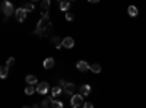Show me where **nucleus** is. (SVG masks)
<instances>
[{
	"label": "nucleus",
	"instance_id": "obj_26",
	"mask_svg": "<svg viewBox=\"0 0 146 108\" xmlns=\"http://www.w3.org/2000/svg\"><path fill=\"white\" fill-rule=\"evenodd\" d=\"M32 108H40V105H38V104H35V105H32Z\"/></svg>",
	"mask_w": 146,
	"mask_h": 108
},
{
	"label": "nucleus",
	"instance_id": "obj_15",
	"mask_svg": "<svg viewBox=\"0 0 146 108\" xmlns=\"http://www.w3.org/2000/svg\"><path fill=\"white\" fill-rule=\"evenodd\" d=\"M63 92V88L62 86H54V88H51V95H53V98H56V97H58L60 93Z\"/></svg>",
	"mask_w": 146,
	"mask_h": 108
},
{
	"label": "nucleus",
	"instance_id": "obj_19",
	"mask_svg": "<svg viewBox=\"0 0 146 108\" xmlns=\"http://www.w3.org/2000/svg\"><path fill=\"white\" fill-rule=\"evenodd\" d=\"M101 70H102L101 64H98V63H94V64H91V72H94V73H100Z\"/></svg>",
	"mask_w": 146,
	"mask_h": 108
},
{
	"label": "nucleus",
	"instance_id": "obj_14",
	"mask_svg": "<svg viewBox=\"0 0 146 108\" xmlns=\"http://www.w3.org/2000/svg\"><path fill=\"white\" fill-rule=\"evenodd\" d=\"M62 41L63 40L60 38V37H57V35H56V37H51V42L56 45V48H62V47H63L62 45Z\"/></svg>",
	"mask_w": 146,
	"mask_h": 108
},
{
	"label": "nucleus",
	"instance_id": "obj_24",
	"mask_svg": "<svg viewBox=\"0 0 146 108\" xmlns=\"http://www.w3.org/2000/svg\"><path fill=\"white\" fill-rule=\"evenodd\" d=\"M83 108H94V104L91 101H86V102L83 104Z\"/></svg>",
	"mask_w": 146,
	"mask_h": 108
},
{
	"label": "nucleus",
	"instance_id": "obj_8",
	"mask_svg": "<svg viewBox=\"0 0 146 108\" xmlns=\"http://www.w3.org/2000/svg\"><path fill=\"white\" fill-rule=\"evenodd\" d=\"M62 45L64 47V48H73V47H75V40H73L72 37H66V38H63Z\"/></svg>",
	"mask_w": 146,
	"mask_h": 108
},
{
	"label": "nucleus",
	"instance_id": "obj_17",
	"mask_svg": "<svg viewBox=\"0 0 146 108\" xmlns=\"http://www.w3.org/2000/svg\"><path fill=\"white\" fill-rule=\"evenodd\" d=\"M50 2H51V0H42V3H41L42 13H48V9H50Z\"/></svg>",
	"mask_w": 146,
	"mask_h": 108
},
{
	"label": "nucleus",
	"instance_id": "obj_25",
	"mask_svg": "<svg viewBox=\"0 0 146 108\" xmlns=\"http://www.w3.org/2000/svg\"><path fill=\"white\" fill-rule=\"evenodd\" d=\"M88 2H89V3H98L100 0H88Z\"/></svg>",
	"mask_w": 146,
	"mask_h": 108
},
{
	"label": "nucleus",
	"instance_id": "obj_31",
	"mask_svg": "<svg viewBox=\"0 0 146 108\" xmlns=\"http://www.w3.org/2000/svg\"><path fill=\"white\" fill-rule=\"evenodd\" d=\"M31 2H36V0H31Z\"/></svg>",
	"mask_w": 146,
	"mask_h": 108
},
{
	"label": "nucleus",
	"instance_id": "obj_13",
	"mask_svg": "<svg viewBox=\"0 0 146 108\" xmlns=\"http://www.w3.org/2000/svg\"><path fill=\"white\" fill-rule=\"evenodd\" d=\"M70 9V2L69 0H63V2H60V10L62 12H69Z\"/></svg>",
	"mask_w": 146,
	"mask_h": 108
},
{
	"label": "nucleus",
	"instance_id": "obj_18",
	"mask_svg": "<svg viewBox=\"0 0 146 108\" xmlns=\"http://www.w3.org/2000/svg\"><path fill=\"white\" fill-rule=\"evenodd\" d=\"M51 108H64L63 102L62 101H57V99H51Z\"/></svg>",
	"mask_w": 146,
	"mask_h": 108
},
{
	"label": "nucleus",
	"instance_id": "obj_12",
	"mask_svg": "<svg viewBox=\"0 0 146 108\" xmlns=\"http://www.w3.org/2000/svg\"><path fill=\"white\" fill-rule=\"evenodd\" d=\"M25 80H27V83H28V85H38V79H36V76H34V75H28L27 78H25Z\"/></svg>",
	"mask_w": 146,
	"mask_h": 108
},
{
	"label": "nucleus",
	"instance_id": "obj_9",
	"mask_svg": "<svg viewBox=\"0 0 146 108\" xmlns=\"http://www.w3.org/2000/svg\"><path fill=\"white\" fill-rule=\"evenodd\" d=\"M75 91H76V86H75V83H72V82L66 83L64 88H63V92H66L69 95H75Z\"/></svg>",
	"mask_w": 146,
	"mask_h": 108
},
{
	"label": "nucleus",
	"instance_id": "obj_2",
	"mask_svg": "<svg viewBox=\"0 0 146 108\" xmlns=\"http://www.w3.org/2000/svg\"><path fill=\"white\" fill-rule=\"evenodd\" d=\"M2 12H3V15L6 18H10L12 15H15L16 9H15L13 3H10V2H7V0H5V2L2 3Z\"/></svg>",
	"mask_w": 146,
	"mask_h": 108
},
{
	"label": "nucleus",
	"instance_id": "obj_29",
	"mask_svg": "<svg viewBox=\"0 0 146 108\" xmlns=\"http://www.w3.org/2000/svg\"><path fill=\"white\" fill-rule=\"evenodd\" d=\"M57 2H63V0H57Z\"/></svg>",
	"mask_w": 146,
	"mask_h": 108
},
{
	"label": "nucleus",
	"instance_id": "obj_7",
	"mask_svg": "<svg viewBox=\"0 0 146 108\" xmlns=\"http://www.w3.org/2000/svg\"><path fill=\"white\" fill-rule=\"evenodd\" d=\"M54 64H56V62H54L53 57H47V58H44V62H42V66H44V69H47V70L53 69Z\"/></svg>",
	"mask_w": 146,
	"mask_h": 108
},
{
	"label": "nucleus",
	"instance_id": "obj_1",
	"mask_svg": "<svg viewBox=\"0 0 146 108\" xmlns=\"http://www.w3.org/2000/svg\"><path fill=\"white\" fill-rule=\"evenodd\" d=\"M48 31H51L50 15H48V13H42V18L40 19V22H38V25H36L34 34L38 35V37H42V35H45Z\"/></svg>",
	"mask_w": 146,
	"mask_h": 108
},
{
	"label": "nucleus",
	"instance_id": "obj_11",
	"mask_svg": "<svg viewBox=\"0 0 146 108\" xmlns=\"http://www.w3.org/2000/svg\"><path fill=\"white\" fill-rule=\"evenodd\" d=\"M127 13H129L131 18H135V16H137V15H139V9H137L135 5H130V6L127 7Z\"/></svg>",
	"mask_w": 146,
	"mask_h": 108
},
{
	"label": "nucleus",
	"instance_id": "obj_21",
	"mask_svg": "<svg viewBox=\"0 0 146 108\" xmlns=\"http://www.w3.org/2000/svg\"><path fill=\"white\" fill-rule=\"evenodd\" d=\"M34 3H25V5H23V9H25V12H27V13H28V12H32L34 10Z\"/></svg>",
	"mask_w": 146,
	"mask_h": 108
},
{
	"label": "nucleus",
	"instance_id": "obj_5",
	"mask_svg": "<svg viewBox=\"0 0 146 108\" xmlns=\"http://www.w3.org/2000/svg\"><path fill=\"white\" fill-rule=\"evenodd\" d=\"M15 18H16L18 22H23V21H25V19H27V12H25V9H23V7H18L16 12H15Z\"/></svg>",
	"mask_w": 146,
	"mask_h": 108
},
{
	"label": "nucleus",
	"instance_id": "obj_22",
	"mask_svg": "<svg viewBox=\"0 0 146 108\" xmlns=\"http://www.w3.org/2000/svg\"><path fill=\"white\" fill-rule=\"evenodd\" d=\"M15 63H16V60H15L13 57H9V58L6 60V66H9V67H12V66H15Z\"/></svg>",
	"mask_w": 146,
	"mask_h": 108
},
{
	"label": "nucleus",
	"instance_id": "obj_10",
	"mask_svg": "<svg viewBox=\"0 0 146 108\" xmlns=\"http://www.w3.org/2000/svg\"><path fill=\"white\" fill-rule=\"evenodd\" d=\"M91 91H92V88H91V85H88V83H85V85H82V86L79 88V93H82L83 97H88V95H91Z\"/></svg>",
	"mask_w": 146,
	"mask_h": 108
},
{
	"label": "nucleus",
	"instance_id": "obj_28",
	"mask_svg": "<svg viewBox=\"0 0 146 108\" xmlns=\"http://www.w3.org/2000/svg\"><path fill=\"white\" fill-rule=\"evenodd\" d=\"M42 108H50V107H42Z\"/></svg>",
	"mask_w": 146,
	"mask_h": 108
},
{
	"label": "nucleus",
	"instance_id": "obj_3",
	"mask_svg": "<svg viewBox=\"0 0 146 108\" xmlns=\"http://www.w3.org/2000/svg\"><path fill=\"white\" fill-rule=\"evenodd\" d=\"M83 104H85V101H83V95H82V93H75V95H72V101H70L72 108L83 107Z\"/></svg>",
	"mask_w": 146,
	"mask_h": 108
},
{
	"label": "nucleus",
	"instance_id": "obj_27",
	"mask_svg": "<svg viewBox=\"0 0 146 108\" xmlns=\"http://www.w3.org/2000/svg\"><path fill=\"white\" fill-rule=\"evenodd\" d=\"M22 108H32V107H28V105H25V107H22Z\"/></svg>",
	"mask_w": 146,
	"mask_h": 108
},
{
	"label": "nucleus",
	"instance_id": "obj_6",
	"mask_svg": "<svg viewBox=\"0 0 146 108\" xmlns=\"http://www.w3.org/2000/svg\"><path fill=\"white\" fill-rule=\"evenodd\" d=\"M76 69L79 72H88V70H91V64L88 62H85V60H79L76 63Z\"/></svg>",
	"mask_w": 146,
	"mask_h": 108
},
{
	"label": "nucleus",
	"instance_id": "obj_23",
	"mask_svg": "<svg viewBox=\"0 0 146 108\" xmlns=\"http://www.w3.org/2000/svg\"><path fill=\"white\" fill-rule=\"evenodd\" d=\"M73 19H75V15L70 13V12H66V21H67V22H72Z\"/></svg>",
	"mask_w": 146,
	"mask_h": 108
},
{
	"label": "nucleus",
	"instance_id": "obj_30",
	"mask_svg": "<svg viewBox=\"0 0 146 108\" xmlns=\"http://www.w3.org/2000/svg\"><path fill=\"white\" fill-rule=\"evenodd\" d=\"M69 2H75V0H69Z\"/></svg>",
	"mask_w": 146,
	"mask_h": 108
},
{
	"label": "nucleus",
	"instance_id": "obj_16",
	"mask_svg": "<svg viewBox=\"0 0 146 108\" xmlns=\"http://www.w3.org/2000/svg\"><path fill=\"white\" fill-rule=\"evenodd\" d=\"M7 72H9V66H2L0 67V79H6L7 78Z\"/></svg>",
	"mask_w": 146,
	"mask_h": 108
},
{
	"label": "nucleus",
	"instance_id": "obj_4",
	"mask_svg": "<svg viewBox=\"0 0 146 108\" xmlns=\"http://www.w3.org/2000/svg\"><path fill=\"white\" fill-rule=\"evenodd\" d=\"M50 85H48V82H40L38 85H36V92L40 95H47L48 91H50Z\"/></svg>",
	"mask_w": 146,
	"mask_h": 108
},
{
	"label": "nucleus",
	"instance_id": "obj_20",
	"mask_svg": "<svg viewBox=\"0 0 146 108\" xmlns=\"http://www.w3.org/2000/svg\"><path fill=\"white\" fill-rule=\"evenodd\" d=\"M36 92V88H34L32 85H28L27 88H25V93L27 95H32V93H35Z\"/></svg>",
	"mask_w": 146,
	"mask_h": 108
}]
</instances>
